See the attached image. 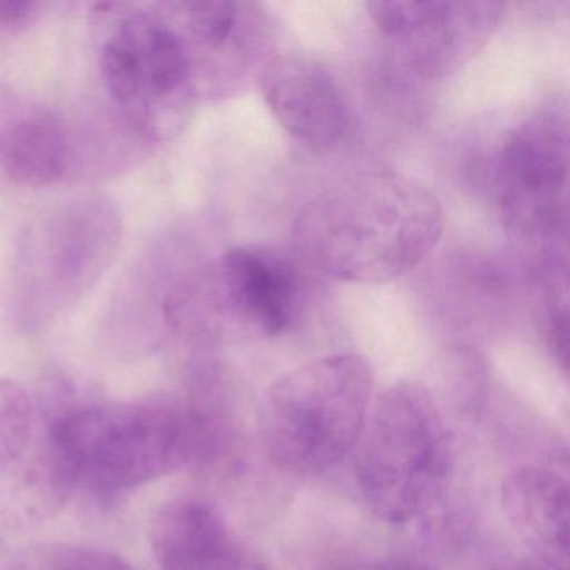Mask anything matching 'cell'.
<instances>
[{
  "instance_id": "obj_12",
  "label": "cell",
  "mask_w": 570,
  "mask_h": 570,
  "mask_svg": "<svg viewBox=\"0 0 570 570\" xmlns=\"http://www.w3.org/2000/svg\"><path fill=\"white\" fill-rule=\"evenodd\" d=\"M266 106L299 141L338 145L350 129V109L332 72L303 55H275L258 76Z\"/></svg>"
},
{
  "instance_id": "obj_9",
  "label": "cell",
  "mask_w": 570,
  "mask_h": 570,
  "mask_svg": "<svg viewBox=\"0 0 570 570\" xmlns=\"http://www.w3.org/2000/svg\"><path fill=\"white\" fill-rule=\"evenodd\" d=\"M370 18L422 78H446L489 42L503 4L490 0L368 2Z\"/></svg>"
},
{
  "instance_id": "obj_19",
  "label": "cell",
  "mask_w": 570,
  "mask_h": 570,
  "mask_svg": "<svg viewBox=\"0 0 570 570\" xmlns=\"http://www.w3.org/2000/svg\"><path fill=\"white\" fill-rule=\"evenodd\" d=\"M340 570H432L423 563L403 559L370 560V562L352 563Z\"/></svg>"
},
{
  "instance_id": "obj_17",
  "label": "cell",
  "mask_w": 570,
  "mask_h": 570,
  "mask_svg": "<svg viewBox=\"0 0 570 570\" xmlns=\"http://www.w3.org/2000/svg\"><path fill=\"white\" fill-rule=\"evenodd\" d=\"M569 303H567V282L557 283L547 305L546 340L553 360L560 368H569Z\"/></svg>"
},
{
  "instance_id": "obj_11",
  "label": "cell",
  "mask_w": 570,
  "mask_h": 570,
  "mask_svg": "<svg viewBox=\"0 0 570 570\" xmlns=\"http://www.w3.org/2000/svg\"><path fill=\"white\" fill-rule=\"evenodd\" d=\"M95 149L89 135L58 109L0 88L2 178L24 188L58 185L81 176L92 165Z\"/></svg>"
},
{
  "instance_id": "obj_6",
  "label": "cell",
  "mask_w": 570,
  "mask_h": 570,
  "mask_svg": "<svg viewBox=\"0 0 570 570\" xmlns=\"http://www.w3.org/2000/svg\"><path fill=\"white\" fill-rule=\"evenodd\" d=\"M356 445L360 490L385 522L422 515L449 479L450 432L435 400L419 383H395L380 395Z\"/></svg>"
},
{
  "instance_id": "obj_10",
  "label": "cell",
  "mask_w": 570,
  "mask_h": 570,
  "mask_svg": "<svg viewBox=\"0 0 570 570\" xmlns=\"http://www.w3.org/2000/svg\"><path fill=\"white\" fill-rule=\"evenodd\" d=\"M191 298L205 306L203 315L228 316L256 335L278 336L298 315L302 275L285 253L235 246L191 289Z\"/></svg>"
},
{
  "instance_id": "obj_5",
  "label": "cell",
  "mask_w": 570,
  "mask_h": 570,
  "mask_svg": "<svg viewBox=\"0 0 570 570\" xmlns=\"http://www.w3.org/2000/svg\"><path fill=\"white\" fill-rule=\"evenodd\" d=\"M121 235V213L102 195L72 196L38 213L16 246L19 322L41 328L68 315L98 285Z\"/></svg>"
},
{
  "instance_id": "obj_1",
  "label": "cell",
  "mask_w": 570,
  "mask_h": 570,
  "mask_svg": "<svg viewBox=\"0 0 570 570\" xmlns=\"http://www.w3.org/2000/svg\"><path fill=\"white\" fill-rule=\"evenodd\" d=\"M442 232V206L429 188L392 169H370L306 203L293 239L299 258L322 275L383 283L419 266Z\"/></svg>"
},
{
  "instance_id": "obj_14",
  "label": "cell",
  "mask_w": 570,
  "mask_h": 570,
  "mask_svg": "<svg viewBox=\"0 0 570 570\" xmlns=\"http://www.w3.org/2000/svg\"><path fill=\"white\" fill-rule=\"evenodd\" d=\"M502 505L513 529L546 559L567 563L569 483L540 466H520L502 482Z\"/></svg>"
},
{
  "instance_id": "obj_7",
  "label": "cell",
  "mask_w": 570,
  "mask_h": 570,
  "mask_svg": "<svg viewBox=\"0 0 570 570\" xmlns=\"http://www.w3.org/2000/svg\"><path fill=\"white\" fill-rule=\"evenodd\" d=\"M569 129L566 116L540 109L517 125L495 159V191L510 228L532 238L566 232Z\"/></svg>"
},
{
  "instance_id": "obj_4",
  "label": "cell",
  "mask_w": 570,
  "mask_h": 570,
  "mask_svg": "<svg viewBox=\"0 0 570 570\" xmlns=\"http://www.w3.org/2000/svg\"><path fill=\"white\" fill-rule=\"evenodd\" d=\"M372 392V366L356 353L325 356L286 373L263 405L269 460L296 476L328 472L358 443Z\"/></svg>"
},
{
  "instance_id": "obj_16",
  "label": "cell",
  "mask_w": 570,
  "mask_h": 570,
  "mask_svg": "<svg viewBox=\"0 0 570 570\" xmlns=\"http://www.w3.org/2000/svg\"><path fill=\"white\" fill-rule=\"evenodd\" d=\"M24 570H138L122 557L92 547L56 546L36 550Z\"/></svg>"
},
{
  "instance_id": "obj_15",
  "label": "cell",
  "mask_w": 570,
  "mask_h": 570,
  "mask_svg": "<svg viewBox=\"0 0 570 570\" xmlns=\"http://www.w3.org/2000/svg\"><path fill=\"white\" fill-rule=\"evenodd\" d=\"M35 429V405L28 390L0 379V473L8 472L28 452Z\"/></svg>"
},
{
  "instance_id": "obj_3",
  "label": "cell",
  "mask_w": 570,
  "mask_h": 570,
  "mask_svg": "<svg viewBox=\"0 0 570 570\" xmlns=\"http://www.w3.org/2000/svg\"><path fill=\"white\" fill-rule=\"evenodd\" d=\"M96 59L116 116L141 142L186 131L199 99L181 45L158 4L91 8Z\"/></svg>"
},
{
  "instance_id": "obj_2",
  "label": "cell",
  "mask_w": 570,
  "mask_h": 570,
  "mask_svg": "<svg viewBox=\"0 0 570 570\" xmlns=\"http://www.w3.org/2000/svg\"><path fill=\"white\" fill-rule=\"evenodd\" d=\"M215 435L212 423L193 410L109 403L56 420L48 449L69 487L111 495L208 459Z\"/></svg>"
},
{
  "instance_id": "obj_13",
  "label": "cell",
  "mask_w": 570,
  "mask_h": 570,
  "mask_svg": "<svg viewBox=\"0 0 570 570\" xmlns=\"http://www.w3.org/2000/svg\"><path fill=\"white\" fill-rule=\"evenodd\" d=\"M149 540L163 570H242L225 519L205 500L166 503L153 519Z\"/></svg>"
},
{
  "instance_id": "obj_20",
  "label": "cell",
  "mask_w": 570,
  "mask_h": 570,
  "mask_svg": "<svg viewBox=\"0 0 570 570\" xmlns=\"http://www.w3.org/2000/svg\"><path fill=\"white\" fill-rule=\"evenodd\" d=\"M499 570H567V563L552 559L525 560V562L510 563Z\"/></svg>"
},
{
  "instance_id": "obj_18",
  "label": "cell",
  "mask_w": 570,
  "mask_h": 570,
  "mask_svg": "<svg viewBox=\"0 0 570 570\" xmlns=\"http://www.w3.org/2000/svg\"><path fill=\"white\" fill-rule=\"evenodd\" d=\"M48 8L45 2H0V35L14 36L28 31Z\"/></svg>"
},
{
  "instance_id": "obj_8",
  "label": "cell",
  "mask_w": 570,
  "mask_h": 570,
  "mask_svg": "<svg viewBox=\"0 0 570 570\" xmlns=\"http://www.w3.org/2000/svg\"><path fill=\"white\" fill-rule=\"evenodd\" d=\"M158 6L181 45L199 101L235 95L248 79L259 76L273 58L266 56L269 29L262 6L248 2Z\"/></svg>"
}]
</instances>
